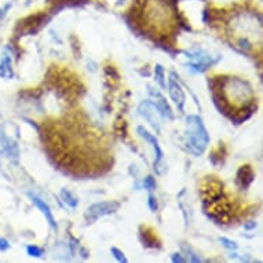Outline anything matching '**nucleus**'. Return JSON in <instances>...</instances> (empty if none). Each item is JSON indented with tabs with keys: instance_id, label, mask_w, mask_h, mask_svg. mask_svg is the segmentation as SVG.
<instances>
[{
	"instance_id": "obj_1",
	"label": "nucleus",
	"mask_w": 263,
	"mask_h": 263,
	"mask_svg": "<svg viewBox=\"0 0 263 263\" xmlns=\"http://www.w3.org/2000/svg\"><path fill=\"white\" fill-rule=\"evenodd\" d=\"M222 98L224 101L222 106V112L226 113L228 105L230 106H244L247 108L248 105L254 101V91L252 87L247 82L238 78H229L226 82H222Z\"/></svg>"
},
{
	"instance_id": "obj_2",
	"label": "nucleus",
	"mask_w": 263,
	"mask_h": 263,
	"mask_svg": "<svg viewBox=\"0 0 263 263\" xmlns=\"http://www.w3.org/2000/svg\"><path fill=\"white\" fill-rule=\"evenodd\" d=\"M185 139L186 149L194 156H201L210 143V135L204 125L203 120L196 115L186 117L185 124Z\"/></svg>"
},
{
	"instance_id": "obj_3",
	"label": "nucleus",
	"mask_w": 263,
	"mask_h": 263,
	"mask_svg": "<svg viewBox=\"0 0 263 263\" xmlns=\"http://www.w3.org/2000/svg\"><path fill=\"white\" fill-rule=\"evenodd\" d=\"M119 208H120V203H117V201H101V203L92 204L86 211L84 218L88 223H92L102 216L115 214Z\"/></svg>"
},
{
	"instance_id": "obj_4",
	"label": "nucleus",
	"mask_w": 263,
	"mask_h": 263,
	"mask_svg": "<svg viewBox=\"0 0 263 263\" xmlns=\"http://www.w3.org/2000/svg\"><path fill=\"white\" fill-rule=\"evenodd\" d=\"M138 112L141 116L145 117V120L157 133H160V129H161V113H160L159 108L156 106V104H153L151 101H143L142 104L138 106Z\"/></svg>"
},
{
	"instance_id": "obj_5",
	"label": "nucleus",
	"mask_w": 263,
	"mask_h": 263,
	"mask_svg": "<svg viewBox=\"0 0 263 263\" xmlns=\"http://www.w3.org/2000/svg\"><path fill=\"white\" fill-rule=\"evenodd\" d=\"M137 131H138V134L142 137L146 142H149L153 146V151H155V171L157 174H161L163 173V167H164V164H163V160H164V153L163 151H161V147H160L159 145V141L156 139L155 135H152L147 129H145L143 127H141L139 125L138 128H137Z\"/></svg>"
},
{
	"instance_id": "obj_6",
	"label": "nucleus",
	"mask_w": 263,
	"mask_h": 263,
	"mask_svg": "<svg viewBox=\"0 0 263 263\" xmlns=\"http://www.w3.org/2000/svg\"><path fill=\"white\" fill-rule=\"evenodd\" d=\"M187 58H190V62L187 64V66L192 70H194V72H204V70H207L210 66H212V65L218 62V60H219V57L214 58V57L204 54L201 51L190 54Z\"/></svg>"
},
{
	"instance_id": "obj_7",
	"label": "nucleus",
	"mask_w": 263,
	"mask_h": 263,
	"mask_svg": "<svg viewBox=\"0 0 263 263\" xmlns=\"http://www.w3.org/2000/svg\"><path fill=\"white\" fill-rule=\"evenodd\" d=\"M0 151L3 152L7 157L14 163H18L20 160V147L13 138H10L6 134L5 129L0 127Z\"/></svg>"
},
{
	"instance_id": "obj_8",
	"label": "nucleus",
	"mask_w": 263,
	"mask_h": 263,
	"mask_svg": "<svg viewBox=\"0 0 263 263\" xmlns=\"http://www.w3.org/2000/svg\"><path fill=\"white\" fill-rule=\"evenodd\" d=\"M168 92L171 100L174 101V104L177 105V108L179 112H183V106H185L186 95L185 91L182 90L181 84L175 80V74H171V78L168 79Z\"/></svg>"
},
{
	"instance_id": "obj_9",
	"label": "nucleus",
	"mask_w": 263,
	"mask_h": 263,
	"mask_svg": "<svg viewBox=\"0 0 263 263\" xmlns=\"http://www.w3.org/2000/svg\"><path fill=\"white\" fill-rule=\"evenodd\" d=\"M29 197H30V200H32V203L35 204L36 207L39 208L40 211H42V214H43L44 218H46V220H47V223L50 224V226H51L54 230H57V229H58V226H57L55 218H54V215H52L51 208L48 207V204L46 203V201H43V200L40 199V197L35 196V194L29 193Z\"/></svg>"
},
{
	"instance_id": "obj_10",
	"label": "nucleus",
	"mask_w": 263,
	"mask_h": 263,
	"mask_svg": "<svg viewBox=\"0 0 263 263\" xmlns=\"http://www.w3.org/2000/svg\"><path fill=\"white\" fill-rule=\"evenodd\" d=\"M255 178V174H254V170L251 168L250 165H242L241 168L238 170L237 173V185L241 187V189H248V186L252 183Z\"/></svg>"
},
{
	"instance_id": "obj_11",
	"label": "nucleus",
	"mask_w": 263,
	"mask_h": 263,
	"mask_svg": "<svg viewBox=\"0 0 263 263\" xmlns=\"http://www.w3.org/2000/svg\"><path fill=\"white\" fill-rule=\"evenodd\" d=\"M149 90H151V91H149V92H151V94L153 95V97H155V98H156V106L159 108L160 113H161L163 116L168 117L170 120H173V119H174V113H173V110H171V108H170V105L167 104V101H165V98H164L163 95L160 94L159 91L153 90L152 87H149Z\"/></svg>"
},
{
	"instance_id": "obj_12",
	"label": "nucleus",
	"mask_w": 263,
	"mask_h": 263,
	"mask_svg": "<svg viewBox=\"0 0 263 263\" xmlns=\"http://www.w3.org/2000/svg\"><path fill=\"white\" fill-rule=\"evenodd\" d=\"M0 76L3 79H13V64H11V57L5 52V55L2 57L0 61Z\"/></svg>"
},
{
	"instance_id": "obj_13",
	"label": "nucleus",
	"mask_w": 263,
	"mask_h": 263,
	"mask_svg": "<svg viewBox=\"0 0 263 263\" xmlns=\"http://www.w3.org/2000/svg\"><path fill=\"white\" fill-rule=\"evenodd\" d=\"M60 197H61V200H62V201H64L66 205H68V207H70V208L78 207L79 199L76 197V196H74L73 193H72V192H70V190L62 189L60 192Z\"/></svg>"
},
{
	"instance_id": "obj_14",
	"label": "nucleus",
	"mask_w": 263,
	"mask_h": 263,
	"mask_svg": "<svg viewBox=\"0 0 263 263\" xmlns=\"http://www.w3.org/2000/svg\"><path fill=\"white\" fill-rule=\"evenodd\" d=\"M141 240H142L143 246L146 247H156V238L153 236V232H147V229H145V232H143V229L141 228Z\"/></svg>"
},
{
	"instance_id": "obj_15",
	"label": "nucleus",
	"mask_w": 263,
	"mask_h": 263,
	"mask_svg": "<svg viewBox=\"0 0 263 263\" xmlns=\"http://www.w3.org/2000/svg\"><path fill=\"white\" fill-rule=\"evenodd\" d=\"M155 74H156V80L160 84L161 88H165L167 84H165V80H164V68L161 65H156V69H155Z\"/></svg>"
},
{
	"instance_id": "obj_16",
	"label": "nucleus",
	"mask_w": 263,
	"mask_h": 263,
	"mask_svg": "<svg viewBox=\"0 0 263 263\" xmlns=\"http://www.w3.org/2000/svg\"><path fill=\"white\" fill-rule=\"evenodd\" d=\"M26 252L29 256H33V258H42L43 256V250L37 246H28L26 247Z\"/></svg>"
},
{
	"instance_id": "obj_17",
	"label": "nucleus",
	"mask_w": 263,
	"mask_h": 263,
	"mask_svg": "<svg viewBox=\"0 0 263 263\" xmlns=\"http://www.w3.org/2000/svg\"><path fill=\"white\" fill-rule=\"evenodd\" d=\"M110 252H112V255L116 258L117 262H120V263H127L128 260H127V258H125V255L123 251H120L119 248H116V247H112L110 248Z\"/></svg>"
},
{
	"instance_id": "obj_18",
	"label": "nucleus",
	"mask_w": 263,
	"mask_h": 263,
	"mask_svg": "<svg viewBox=\"0 0 263 263\" xmlns=\"http://www.w3.org/2000/svg\"><path fill=\"white\" fill-rule=\"evenodd\" d=\"M147 205H149L152 212H156L159 210V203H157V199H156L153 194H149V197H147Z\"/></svg>"
},
{
	"instance_id": "obj_19",
	"label": "nucleus",
	"mask_w": 263,
	"mask_h": 263,
	"mask_svg": "<svg viewBox=\"0 0 263 263\" xmlns=\"http://www.w3.org/2000/svg\"><path fill=\"white\" fill-rule=\"evenodd\" d=\"M219 242H222V244H223L224 247H226V248H228V250H237V244H236V242L234 241H232V240H229V238H226V237H220L219 238Z\"/></svg>"
},
{
	"instance_id": "obj_20",
	"label": "nucleus",
	"mask_w": 263,
	"mask_h": 263,
	"mask_svg": "<svg viewBox=\"0 0 263 263\" xmlns=\"http://www.w3.org/2000/svg\"><path fill=\"white\" fill-rule=\"evenodd\" d=\"M143 186H145V189H147V190H155L156 189L155 178L153 177L145 178V181H143Z\"/></svg>"
},
{
	"instance_id": "obj_21",
	"label": "nucleus",
	"mask_w": 263,
	"mask_h": 263,
	"mask_svg": "<svg viewBox=\"0 0 263 263\" xmlns=\"http://www.w3.org/2000/svg\"><path fill=\"white\" fill-rule=\"evenodd\" d=\"M10 248V242L6 240V238H0V251L2 252H5Z\"/></svg>"
},
{
	"instance_id": "obj_22",
	"label": "nucleus",
	"mask_w": 263,
	"mask_h": 263,
	"mask_svg": "<svg viewBox=\"0 0 263 263\" xmlns=\"http://www.w3.org/2000/svg\"><path fill=\"white\" fill-rule=\"evenodd\" d=\"M171 259H173V262H179V263H185L186 262V259L185 258H182L181 254H173L171 255Z\"/></svg>"
},
{
	"instance_id": "obj_23",
	"label": "nucleus",
	"mask_w": 263,
	"mask_h": 263,
	"mask_svg": "<svg viewBox=\"0 0 263 263\" xmlns=\"http://www.w3.org/2000/svg\"><path fill=\"white\" fill-rule=\"evenodd\" d=\"M255 226H256V223H255V222H252V223H247L246 226H244V228H246V229H252V228H255Z\"/></svg>"
},
{
	"instance_id": "obj_24",
	"label": "nucleus",
	"mask_w": 263,
	"mask_h": 263,
	"mask_svg": "<svg viewBox=\"0 0 263 263\" xmlns=\"http://www.w3.org/2000/svg\"><path fill=\"white\" fill-rule=\"evenodd\" d=\"M0 17H2V11H0Z\"/></svg>"
}]
</instances>
